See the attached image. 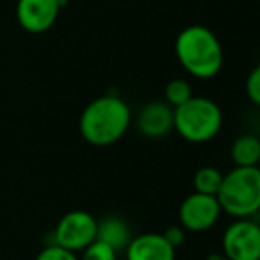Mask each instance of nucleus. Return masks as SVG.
Masks as SVG:
<instances>
[{
	"mask_svg": "<svg viewBox=\"0 0 260 260\" xmlns=\"http://www.w3.org/2000/svg\"><path fill=\"white\" fill-rule=\"evenodd\" d=\"M223 253L230 260H260V226L251 217L235 219L223 234Z\"/></svg>",
	"mask_w": 260,
	"mask_h": 260,
	"instance_id": "obj_6",
	"label": "nucleus"
},
{
	"mask_svg": "<svg viewBox=\"0 0 260 260\" xmlns=\"http://www.w3.org/2000/svg\"><path fill=\"white\" fill-rule=\"evenodd\" d=\"M82 256L79 260H118V251L107 246L105 242H100L94 239L89 246L82 249Z\"/></svg>",
	"mask_w": 260,
	"mask_h": 260,
	"instance_id": "obj_15",
	"label": "nucleus"
},
{
	"mask_svg": "<svg viewBox=\"0 0 260 260\" xmlns=\"http://www.w3.org/2000/svg\"><path fill=\"white\" fill-rule=\"evenodd\" d=\"M164 96H166V104L171 107H178L184 102H187L192 96V87L187 80L184 79H173L168 82L166 89H164Z\"/></svg>",
	"mask_w": 260,
	"mask_h": 260,
	"instance_id": "obj_14",
	"label": "nucleus"
},
{
	"mask_svg": "<svg viewBox=\"0 0 260 260\" xmlns=\"http://www.w3.org/2000/svg\"><path fill=\"white\" fill-rule=\"evenodd\" d=\"M230 153L235 166H241V168L256 166L260 160V139L256 136H249V134L241 136L232 145Z\"/></svg>",
	"mask_w": 260,
	"mask_h": 260,
	"instance_id": "obj_12",
	"label": "nucleus"
},
{
	"mask_svg": "<svg viewBox=\"0 0 260 260\" xmlns=\"http://www.w3.org/2000/svg\"><path fill=\"white\" fill-rule=\"evenodd\" d=\"M175 251L162 234L155 232L136 235L125 248L126 260H175Z\"/></svg>",
	"mask_w": 260,
	"mask_h": 260,
	"instance_id": "obj_10",
	"label": "nucleus"
},
{
	"mask_svg": "<svg viewBox=\"0 0 260 260\" xmlns=\"http://www.w3.org/2000/svg\"><path fill=\"white\" fill-rule=\"evenodd\" d=\"M221 180H223V173H221L217 168L203 166V168H200V170L194 173V178H192V185H194V191L196 192L216 196L217 191H219Z\"/></svg>",
	"mask_w": 260,
	"mask_h": 260,
	"instance_id": "obj_13",
	"label": "nucleus"
},
{
	"mask_svg": "<svg viewBox=\"0 0 260 260\" xmlns=\"http://www.w3.org/2000/svg\"><path fill=\"white\" fill-rule=\"evenodd\" d=\"M221 212L235 219L253 217L260 210V170L258 166H235L223 175L216 194Z\"/></svg>",
	"mask_w": 260,
	"mask_h": 260,
	"instance_id": "obj_3",
	"label": "nucleus"
},
{
	"mask_svg": "<svg viewBox=\"0 0 260 260\" xmlns=\"http://www.w3.org/2000/svg\"><path fill=\"white\" fill-rule=\"evenodd\" d=\"M221 216V207L212 194L191 192L178 209L180 226L185 232H205L217 223Z\"/></svg>",
	"mask_w": 260,
	"mask_h": 260,
	"instance_id": "obj_7",
	"label": "nucleus"
},
{
	"mask_svg": "<svg viewBox=\"0 0 260 260\" xmlns=\"http://www.w3.org/2000/svg\"><path fill=\"white\" fill-rule=\"evenodd\" d=\"M175 54L189 75L212 79L223 66V48L217 36L203 25H189L175 40Z\"/></svg>",
	"mask_w": 260,
	"mask_h": 260,
	"instance_id": "obj_2",
	"label": "nucleus"
},
{
	"mask_svg": "<svg viewBox=\"0 0 260 260\" xmlns=\"http://www.w3.org/2000/svg\"><path fill=\"white\" fill-rule=\"evenodd\" d=\"M34 260H79V256H77V253L61 248L57 244H48L47 248H43L38 253Z\"/></svg>",
	"mask_w": 260,
	"mask_h": 260,
	"instance_id": "obj_16",
	"label": "nucleus"
},
{
	"mask_svg": "<svg viewBox=\"0 0 260 260\" xmlns=\"http://www.w3.org/2000/svg\"><path fill=\"white\" fill-rule=\"evenodd\" d=\"M136 126L143 138L160 139L173 130V107L166 102H150L143 105L136 118Z\"/></svg>",
	"mask_w": 260,
	"mask_h": 260,
	"instance_id": "obj_9",
	"label": "nucleus"
},
{
	"mask_svg": "<svg viewBox=\"0 0 260 260\" xmlns=\"http://www.w3.org/2000/svg\"><path fill=\"white\" fill-rule=\"evenodd\" d=\"M62 0H18L16 20L30 34H43L54 27L61 13Z\"/></svg>",
	"mask_w": 260,
	"mask_h": 260,
	"instance_id": "obj_8",
	"label": "nucleus"
},
{
	"mask_svg": "<svg viewBox=\"0 0 260 260\" xmlns=\"http://www.w3.org/2000/svg\"><path fill=\"white\" fill-rule=\"evenodd\" d=\"M132 239V230L125 219L118 216H105L96 219V241L105 242L116 251H125Z\"/></svg>",
	"mask_w": 260,
	"mask_h": 260,
	"instance_id": "obj_11",
	"label": "nucleus"
},
{
	"mask_svg": "<svg viewBox=\"0 0 260 260\" xmlns=\"http://www.w3.org/2000/svg\"><path fill=\"white\" fill-rule=\"evenodd\" d=\"M223 112L210 98L191 96L173 109V128L189 143H209L221 132Z\"/></svg>",
	"mask_w": 260,
	"mask_h": 260,
	"instance_id": "obj_4",
	"label": "nucleus"
},
{
	"mask_svg": "<svg viewBox=\"0 0 260 260\" xmlns=\"http://www.w3.org/2000/svg\"><path fill=\"white\" fill-rule=\"evenodd\" d=\"M246 94L251 100L253 105L260 104V68L251 70V73L248 75V80H246Z\"/></svg>",
	"mask_w": 260,
	"mask_h": 260,
	"instance_id": "obj_17",
	"label": "nucleus"
},
{
	"mask_svg": "<svg viewBox=\"0 0 260 260\" xmlns=\"http://www.w3.org/2000/svg\"><path fill=\"white\" fill-rule=\"evenodd\" d=\"M52 239V244H57L73 253L82 251L96 239V219L86 210H72L55 224Z\"/></svg>",
	"mask_w": 260,
	"mask_h": 260,
	"instance_id": "obj_5",
	"label": "nucleus"
},
{
	"mask_svg": "<svg viewBox=\"0 0 260 260\" xmlns=\"http://www.w3.org/2000/svg\"><path fill=\"white\" fill-rule=\"evenodd\" d=\"M207 260H230L224 253H210L209 256H207Z\"/></svg>",
	"mask_w": 260,
	"mask_h": 260,
	"instance_id": "obj_19",
	"label": "nucleus"
},
{
	"mask_svg": "<svg viewBox=\"0 0 260 260\" xmlns=\"http://www.w3.org/2000/svg\"><path fill=\"white\" fill-rule=\"evenodd\" d=\"M132 121L130 107L116 94L94 98L84 107L79 119V130L84 141L93 146H111L126 134Z\"/></svg>",
	"mask_w": 260,
	"mask_h": 260,
	"instance_id": "obj_1",
	"label": "nucleus"
},
{
	"mask_svg": "<svg viewBox=\"0 0 260 260\" xmlns=\"http://www.w3.org/2000/svg\"><path fill=\"white\" fill-rule=\"evenodd\" d=\"M162 237L168 241V244L171 246V248H180L182 244L185 242V230L182 226H168L166 232L162 234Z\"/></svg>",
	"mask_w": 260,
	"mask_h": 260,
	"instance_id": "obj_18",
	"label": "nucleus"
}]
</instances>
